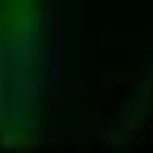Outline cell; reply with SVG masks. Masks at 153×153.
Here are the masks:
<instances>
[{"label": "cell", "instance_id": "6da1fadb", "mask_svg": "<svg viewBox=\"0 0 153 153\" xmlns=\"http://www.w3.org/2000/svg\"><path fill=\"white\" fill-rule=\"evenodd\" d=\"M36 0H0V136L36 134Z\"/></svg>", "mask_w": 153, "mask_h": 153}]
</instances>
